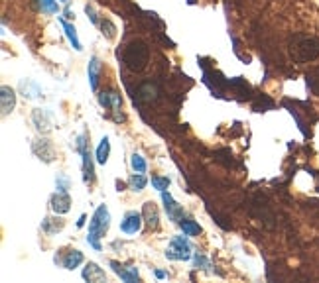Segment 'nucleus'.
<instances>
[{"instance_id": "obj_1", "label": "nucleus", "mask_w": 319, "mask_h": 283, "mask_svg": "<svg viewBox=\"0 0 319 283\" xmlns=\"http://www.w3.org/2000/svg\"><path fill=\"white\" fill-rule=\"evenodd\" d=\"M122 61L126 63V67L130 71H142L150 61V47L146 46L144 42H140V40L130 42L128 46L124 47Z\"/></svg>"}, {"instance_id": "obj_2", "label": "nucleus", "mask_w": 319, "mask_h": 283, "mask_svg": "<svg viewBox=\"0 0 319 283\" xmlns=\"http://www.w3.org/2000/svg\"><path fill=\"white\" fill-rule=\"evenodd\" d=\"M109 224H111V212L105 205H101L91 218V224H89V234H87V242L91 244L95 250H101V238L107 234L109 230Z\"/></svg>"}, {"instance_id": "obj_3", "label": "nucleus", "mask_w": 319, "mask_h": 283, "mask_svg": "<svg viewBox=\"0 0 319 283\" xmlns=\"http://www.w3.org/2000/svg\"><path fill=\"white\" fill-rule=\"evenodd\" d=\"M292 59L297 63H307L319 57V40L315 38H296L294 44L290 47Z\"/></svg>"}, {"instance_id": "obj_4", "label": "nucleus", "mask_w": 319, "mask_h": 283, "mask_svg": "<svg viewBox=\"0 0 319 283\" xmlns=\"http://www.w3.org/2000/svg\"><path fill=\"white\" fill-rule=\"evenodd\" d=\"M183 236H176V238L170 242V246H168V250H166V258L168 259L185 261V259L191 258V246H189V242H187Z\"/></svg>"}, {"instance_id": "obj_5", "label": "nucleus", "mask_w": 319, "mask_h": 283, "mask_svg": "<svg viewBox=\"0 0 319 283\" xmlns=\"http://www.w3.org/2000/svg\"><path fill=\"white\" fill-rule=\"evenodd\" d=\"M79 154H81V158H83V181H85V183H93V181H95V171H93L91 154H89L85 136H79Z\"/></svg>"}, {"instance_id": "obj_6", "label": "nucleus", "mask_w": 319, "mask_h": 283, "mask_svg": "<svg viewBox=\"0 0 319 283\" xmlns=\"http://www.w3.org/2000/svg\"><path fill=\"white\" fill-rule=\"evenodd\" d=\"M142 214L136 211H130L124 214V218H122V222H120V230L124 232V234H136L138 230L142 228Z\"/></svg>"}, {"instance_id": "obj_7", "label": "nucleus", "mask_w": 319, "mask_h": 283, "mask_svg": "<svg viewBox=\"0 0 319 283\" xmlns=\"http://www.w3.org/2000/svg\"><path fill=\"white\" fill-rule=\"evenodd\" d=\"M162 201H164V207H166V212H168V216L174 220V222H182L183 220V209L172 199V195L170 193H166V191H162Z\"/></svg>"}, {"instance_id": "obj_8", "label": "nucleus", "mask_w": 319, "mask_h": 283, "mask_svg": "<svg viewBox=\"0 0 319 283\" xmlns=\"http://www.w3.org/2000/svg\"><path fill=\"white\" fill-rule=\"evenodd\" d=\"M51 209L57 214H65L71 209V199H69L67 191H57L51 197Z\"/></svg>"}, {"instance_id": "obj_9", "label": "nucleus", "mask_w": 319, "mask_h": 283, "mask_svg": "<svg viewBox=\"0 0 319 283\" xmlns=\"http://www.w3.org/2000/svg\"><path fill=\"white\" fill-rule=\"evenodd\" d=\"M142 216H144V220H146V224H148V228H150V230H156V228L160 226L158 207H156L152 201H148V203L144 205V209H142Z\"/></svg>"}, {"instance_id": "obj_10", "label": "nucleus", "mask_w": 319, "mask_h": 283, "mask_svg": "<svg viewBox=\"0 0 319 283\" xmlns=\"http://www.w3.org/2000/svg\"><path fill=\"white\" fill-rule=\"evenodd\" d=\"M83 279L89 283H105L107 281V275H105V271H103L97 263L89 261V263L85 265V269H83Z\"/></svg>"}, {"instance_id": "obj_11", "label": "nucleus", "mask_w": 319, "mask_h": 283, "mask_svg": "<svg viewBox=\"0 0 319 283\" xmlns=\"http://www.w3.org/2000/svg\"><path fill=\"white\" fill-rule=\"evenodd\" d=\"M34 154L40 156V160H44V162L49 164V162L53 160V146H51V142L38 140L34 144Z\"/></svg>"}, {"instance_id": "obj_12", "label": "nucleus", "mask_w": 319, "mask_h": 283, "mask_svg": "<svg viewBox=\"0 0 319 283\" xmlns=\"http://www.w3.org/2000/svg\"><path fill=\"white\" fill-rule=\"evenodd\" d=\"M0 100H2V114L6 116L8 112H12V108H14V104H16V94L14 91L10 89V87H2L0 89Z\"/></svg>"}, {"instance_id": "obj_13", "label": "nucleus", "mask_w": 319, "mask_h": 283, "mask_svg": "<svg viewBox=\"0 0 319 283\" xmlns=\"http://www.w3.org/2000/svg\"><path fill=\"white\" fill-rule=\"evenodd\" d=\"M111 267L114 269V273L122 279V281L126 283H132V281H138V269L136 267H128V269H122L116 261H111Z\"/></svg>"}, {"instance_id": "obj_14", "label": "nucleus", "mask_w": 319, "mask_h": 283, "mask_svg": "<svg viewBox=\"0 0 319 283\" xmlns=\"http://www.w3.org/2000/svg\"><path fill=\"white\" fill-rule=\"evenodd\" d=\"M34 124L40 132H49L51 130V116L47 110H36L34 112Z\"/></svg>"}, {"instance_id": "obj_15", "label": "nucleus", "mask_w": 319, "mask_h": 283, "mask_svg": "<svg viewBox=\"0 0 319 283\" xmlns=\"http://www.w3.org/2000/svg\"><path fill=\"white\" fill-rule=\"evenodd\" d=\"M81 261H83V254H81L79 250H71V252L65 254V258L61 259V263H63L65 269H75V267H79Z\"/></svg>"}, {"instance_id": "obj_16", "label": "nucleus", "mask_w": 319, "mask_h": 283, "mask_svg": "<svg viewBox=\"0 0 319 283\" xmlns=\"http://www.w3.org/2000/svg\"><path fill=\"white\" fill-rule=\"evenodd\" d=\"M99 102H101V106H111L114 110H118L120 108V96L116 93H101L99 94Z\"/></svg>"}, {"instance_id": "obj_17", "label": "nucleus", "mask_w": 319, "mask_h": 283, "mask_svg": "<svg viewBox=\"0 0 319 283\" xmlns=\"http://www.w3.org/2000/svg\"><path fill=\"white\" fill-rule=\"evenodd\" d=\"M99 69H101V63L97 57H91L89 61V83H91V89L97 91V83H99Z\"/></svg>"}, {"instance_id": "obj_18", "label": "nucleus", "mask_w": 319, "mask_h": 283, "mask_svg": "<svg viewBox=\"0 0 319 283\" xmlns=\"http://www.w3.org/2000/svg\"><path fill=\"white\" fill-rule=\"evenodd\" d=\"M109 152H111V144H109V138H103L99 148H97V162L99 164H107L109 160Z\"/></svg>"}, {"instance_id": "obj_19", "label": "nucleus", "mask_w": 319, "mask_h": 283, "mask_svg": "<svg viewBox=\"0 0 319 283\" xmlns=\"http://www.w3.org/2000/svg\"><path fill=\"white\" fill-rule=\"evenodd\" d=\"M180 226H182V230L185 236H197L199 232H201V228H199L193 220H182Z\"/></svg>"}, {"instance_id": "obj_20", "label": "nucleus", "mask_w": 319, "mask_h": 283, "mask_svg": "<svg viewBox=\"0 0 319 283\" xmlns=\"http://www.w3.org/2000/svg\"><path fill=\"white\" fill-rule=\"evenodd\" d=\"M61 24H63V28H65V32H67V38L69 42L73 44V47L77 49V51H81V42L77 40V34H75V28L71 26V24H67L65 20H61Z\"/></svg>"}, {"instance_id": "obj_21", "label": "nucleus", "mask_w": 319, "mask_h": 283, "mask_svg": "<svg viewBox=\"0 0 319 283\" xmlns=\"http://www.w3.org/2000/svg\"><path fill=\"white\" fill-rule=\"evenodd\" d=\"M146 183H148V179L142 173H138V171L130 177V187L134 189V191H142V189L146 187Z\"/></svg>"}, {"instance_id": "obj_22", "label": "nucleus", "mask_w": 319, "mask_h": 283, "mask_svg": "<svg viewBox=\"0 0 319 283\" xmlns=\"http://www.w3.org/2000/svg\"><path fill=\"white\" fill-rule=\"evenodd\" d=\"M132 167H134V171H138V173H144V171H146V162H144V158H142L140 154H134V156H132Z\"/></svg>"}, {"instance_id": "obj_23", "label": "nucleus", "mask_w": 319, "mask_h": 283, "mask_svg": "<svg viewBox=\"0 0 319 283\" xmlns=\"http://www.w3.org/2000/svg\"><path fill=\"white\" fill-rule=\"evenodd\" d=\"M42 10L47 12V14H55L59 10V6H57L55 0H42Z\"/></svg>"}, {"instance_id": "obj_24", "label": "nucleus", "mask_w": 319, "mask_h": 283, "mask_svg": "<svg viewBox=\"0 0 319 283\" xmlns=\"http://www.w3.org/2000/svg\"><path fill=\"white\" fill-rule=\"evenodd\" d=\"M152 185L158 191H166L168 185H170V179L168 177H152Z\"/></svg>"}, {"instance_id": "obj_25", "label": "nucleus", "mask_w": 319, "mask_h": 283, "mask_svg": "<svg viewBox=\"0 0 319 283\" xmlns=\"http://www.w3.org/2000/svg\"><path fill=\"white\" fill-rule=\"evenodd\" d=\"M101 28H103V34H105V30H107V38H114V32H116V28H114V26L109 22V20L101 22Z\"/></svg>"}, {"instance_id": "obj_26", "label": "nucleus", "mask_w": 319, "mask_h": 283, "mask_svg": "<svg viewBox=\"0 0 319 283\" xmlns=\"http://www.w3.org/2000/svg\"><path fill=\"white\" fill-rule=\"evenodd\" d=\"M195 267H201V269H209V267H211V263H209V261H207L203 256L195 254Z\"/></svg>"}, {"instance_id": "obj_27", "label": "nucleus", "mask_w": 319, "mask_h": 283, "mask_svg": "<svg viewBox=\"0 0 319 283\" xmlns=\"http://www.w3.org/2000/svg\"><path fill=\"white\" fill-rule=\"evenodd\" d=\"M57 189H59V191H67V179H65V177H59V179H57Z\"/></svg>"}, {"instance_id": "obj_28", "label": "nucleus", "mask_w": 319, "mask_h": 283, "mask_svg": "<svg viewBox=\"0 0 319 283\" xmlns=\"http://www.w3.org/2000/svg\"><path fill=\"white\" fill-rule=\"evenodd\" d=\"M156 277H158V279H164V277H166V273H164V271H156Z\"/></svg>"}, {"instance_id": "obj_29", "label": "nucleus", "mask_w": 319, "mask_h": 283, "mask_svg": "<svg viewBox=\"0 0 319 283\" xmlns=\"http://www.w3.org/2000/svg\"><path fill=\"white\" fill-rule=\"evenodd\" d=\"M61 2H69V0H61Z\"/></svg>"}]
</instances>
